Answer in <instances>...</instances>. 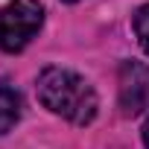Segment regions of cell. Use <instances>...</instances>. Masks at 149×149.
Listing matches in <instances>:
<instances>
[{"mask_svg":"<svg viewBox=\"0 0 149 149\" xmlns=\"http://www.w3.org/2000/svg\"><path fill=\"white\" fill-rule=\"evenodd\" d=\"M44 24V6L38 0H15L0 12V47L21 53Z\"/></svg>","mask_w":149,"mask_h":149,"instance_id":"cell-2","label":"cell"},{"mask_svg":"<svg viewBox=\"0 0 149 149\" xmlns=\"http://www.w3.org/2000/svg\"><path fill=\"white\" fill-rule=\"evenodd\" d=\"M120 108L126 114H143L149 108V64L123 61L120 64Z\"/></svg>","mask_w":149,"mask_h":149,"instance_id":"cell-3","label":"cell"},{"mask_svg":"<svg viewBox=\"0 0 149 149\" xmlns=\"http://www.w3.org/2000/svg\"><path fill=\"white\" fill-rule=\"evenodd\" d=\"M35 91L47 111L76 123V126H88L100 111V100H97V91L91 88V82L67 67H47L38 76Z\"/></svg>","mask_w":149,"mask_h":149,"instance_id":"cell-1","label":"cell"},{"mask_svg":"<svg viewBox=\"0 0 149 149\" xmlns=\"http://www.w3.org/2000/svg\"><path fill=\"white\" fill-rule=\"evenodd\" d=\"M64 3H76V0H64Z\"/></svg>","mask_w":149,"mask_h":149,"instance_id":"cell-7","label":"cell"},{"mask_svg":"<svg viewBox=\"0 0 149 149\" xmlns=\"http://www.w3.org/2000/svg\"><path fill=\"white\" fill-rule=\"evenodd\" d=\"M143 143H146V149H149V117H146V123H143Z\"/></svg>","mask_w":149,"mask_h":149,"instance_id":"cell-6","label":"cell"},{"mask_svg":"<svg viewBox=\"0 0 149 149\" xmlns=\"http://www.w3.org/2000/svg\"><path fill=\"white\" fill-rule=\"evenodd\" d=\"M134 35H137L140 47L146 50V56H149V3L140 6L137 15H134Z\"/></svg>","mask_w":149,"mask_h":149,"instance_id":"cell-5","label":"cell"},{"mask_svg":"<svg viewBox=\"0 0 149 149\" xmlns=\"http://www.w3.org/2000/svg\"><path fill=\"white\" fill-rule=\"evenodd\" d=\"M21 117V97L12 85L0 82V134H6Z\"/></svg>","mask_w":149,"mask_h":149,"instance_id":"cell-4","label":"cell"}]
</instances>
